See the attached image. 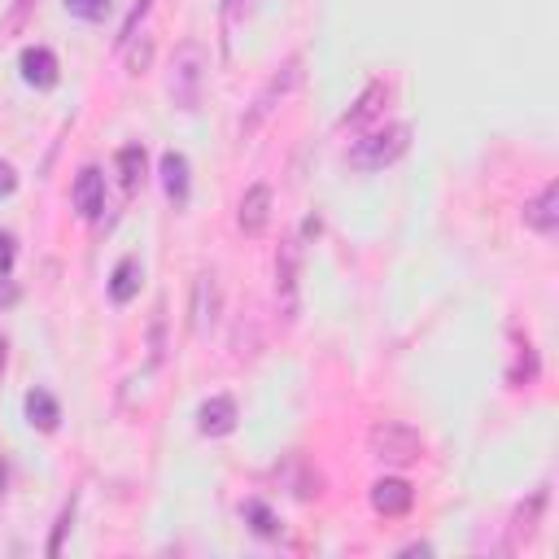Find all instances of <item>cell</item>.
<instances>
[{"label":"cell","instance_id":"obj_1","mask_svg":"<svg viewBox=\"0 0 559 559\" xmlns=\"http://www.w3.org/2000/svg\"><path fill=\"white\" fill-rule=\"evenodd\" d=\"M201 83H206V49H201L197 40H184L180 49H175L171 79H166L171 101L180 105V110H197L201 105Z\"/></svg>","mask_w":559,"mask_h":559},{"label":"cell","instance_id":"obj_2","mask_svg":"<svg viewBox=\"0 0 559 559\" xmlns=\"http://www.w3.org/2000/svg\"><path fill=\"white\" fill-rule=\"evenodd\" d=\"M407 145H411V127L389 123V127H380V132L363 136L359 145L350 149V166L354 171H385L389 162H398L402 153H407Z\"/></svg>","mask_w":559,"mask_h":559},{"label":"cell","instance_id":"obj_3","mask_svg":"<svg viewBox=\"0 0 559 559\" xmlns=\"http://www.w3.org/2000/svg\"><path fill=\"white\" fill-rule=\"evenodd\" d=\"M367 446H372V455L380 463H415L424 455V437L415 433L411 424H402V420L376 424L372 437H367Z\"/></svg>","mask_w":559,"mask_h":559},{"label":"cell","instance_id":"obj_4","mask_svg":"<svg viewBox=\"0 0 559 559\" xmlns=\"http://www.w3.org/2000/svg\"><path fill=\"white\" fill-rule=\"evenodd\" d=\"M297 79H302V57H289V62H284L276 75L267 79V88L254 97V110H249V118H245V132H258V127H263V118L297 88Z\"/></svg>","mask_w":559,"mask_h":559},{"label":"cell","instance_id":"obj_5","mask_svg":"<svg viewBox=\"0 0 559 559\" xmlns=\"http://www.w3.org/2000/svg\"><path fill=\"white\" fill-rule=\"evenodd\" d=\"M525 228L546 236V241H555V232H559V184L555 180L533 201H525Z\"/></svg>","mask_w":559,"mask_h":559},{"label":"cell","instance_id":"obj_6","mask_svg":"<svg viewBox=\"0 0 559 559\" xmlns=\"http://www.w3.org/2000/svg\"><path fill=\"white\" fill-rule=\"evenodd\" d=\"M214 319H219V280L210 276H197V284H193V337H206V332L214 328Z\"/></svg>","mask_w":559,"mask_h":559},{"label":"cell","instance_id":"obj_7","mask_svg":"<svg viewBox=\"0 0 559 559\" xmlns=\"http://www.w3.org/2000/svg\"><path fill=\"white\" fill-rule=\"evenodd\" d=\"M297 267H302V245H297V236H289L276 254V293H280L284 311L297 306Z\"/></svg>","mask_w":559,"mask_h":559},{"label":"cell","instance_id":"obj_8","mask_svg":"<svg viewBox=\"0 0 559 559\" xmlns=\"http://www.w3.org/2000/svg\"><path fill=\"white\" fill-rule=\"evenodd\" d=\"M236 223H241L245 236H263V232H267V223H271V188H267V184H254V188H249V193L241 197Z\"/></svg>","mask_w":559,"mask_h":559},{"label":"cell","instance_id":"obj_9","mask_svg":"<svg viewBox=\"0 0 559 559\" xmlns=\"http://www.w3.org/2000/svg\"><path fill=\"white\" fill-rule=\"evenodd\" d=\"M411 503H415V494L402 477H380L372 485V507L380 511V516H407Z\"/></svg>","mask_w":559,"mask_h":559},{"label":"cell","instance_id":"obj_10","mask_svg":"<svg viewBox=\"0 0 559 559\" xmlns=\"http://www.w3.org/2000/svg\"><path fill=\"white\" fill-rule=\"evenodd\" d=\"M236 428V402L232 398H210L197 407V433L201 437H228Z\"/></svg>","mask_w":559,"mask_h":559},{"label":"cell","instance_id":"obj_11","mask_svg":"<svg viewBox=\"0 0 559 559\" xmlns=\"http://www.w3.org/2000/svg\"><path fill=\"white\" fill-rule=\"evenodd\" d=\"M105 206V180L97 166H83L79 180H75V210L83 214V219H97Z\"/></svg>","mask_w":559,"mask_h":559},{"label":"cell","instance_id":"obj_12","mask_svg":"<svg viewBox=\"0 0 559 559\" xmlns=\"http://www.w3.org/2000/svg\"><path fill=\"white\" fill-rule=\"evenodd\" d=\"M385 101H389V83H385V79L367 83L363 97L354 101V110L341 114V127H363V123H372V118H376L380 110H385Z\"/></svg>","mask_w":559,"mask_h":559},{"label":"cell","instance_id":"obj_13","mask_svg":"<svg viewBox=\"0 0 559 559\" xmlns=\"http://www.w3.org/2000/svg\"><path fill=\"white\" fill-rule=\"evenodd\" d=\"M18 66H22V79L31 83V88H53L57 83V57L49 53V49H22V57H18Z\"/></svg>","mask_w":559,"mask_h":559},{"label":"cell","instance_id":"obj_14","mask_svg":"<svg viewBox=\"0 0 559 559\" xmlns=\"http://www.w3.org/2000/svg\"><path fill=\"white\" fill-rule=\"evenodd\" d=\"M162 188H166V197L175 201V206H184L188 201V158L184 153H162Z\"/></svg>","mask_w":559,"mask_h":559},{"label":"cell","instance_id":"obj_15","mask_svg":"<svg viewBox=\"0 0 559 559\" xmlns=\"http://www.w3.org/2000/svg\"><path fill=\"white\" fill-rule=\"evenodd\" d=\"M27 420H31V428H40V433H53V428L62 424V407H57V398L49 389H31L27 394Z\"/></svg>","mask_w":559,"mask_h":559},{"label":"cell","instance_id":"obj_16","mask_svg":"<svg viewBox=\"0 0 559 559\" xmlns=\"http://www.w3.org/2000/svg\"><path fill=\"white\" fill-rule=\"evenodd\" d=\"M145 171H149V158H145V145H127L118 149V175H123V188L136 193L145 184Z\"/></svg>","mask_w":559,"mask_h":559},{"label":"cell","instance_id":"obj_17","mask_svg":"<svg viewBox=\"0 0 559 559\" xmlns=\"http://www.w3.org/2000/svg\"><path fill=\"white\" fill-rule=\"evenodd\" d=\"M136 293H140V263L136 258H123V263L114 267V276H110V297L118 306H127Z\"/></svg>","mask_w":559,"mask_h":559},{"label":"cell","instance_id":"obj_18","mask_svg":"<svg viewBox=\"0 0 559 559\" xmlns=\"http://www.w3.org/2000/svg\"><path fill=\"white\" fill-rule=\"evenodd\" d=\"M542 507H546V485L538 494L529 498L525 507L516 511V525H511V546H520V542H529L533 533H538V516H542Z\"/></svg>","mask_w":559,"mask_h":559},{"label":"cell","instance_id":"obj_19","mask_svg":"<svg viewBox=\"0 0 559 559\" xmlns=\"http://www.w3.org/2000/svg\"><path fill=\"white\" fill-rule=\"evenodd\" d=\"M245 520H249V529H254L258 538H276V533H280L276 516H271V507L258 503V498H249V503H245Z\"/></svg>","mask_w":559,"mask_h":559},{"label":"cell","instance_id":"obj_20","mask_svg":"<svg viewBox=\"0 0 559 559\" xmlns=\"http://www.w3.org/2000/svg\"><path fill=\"white\" fill-rule=\"evenodd\" d=\"M66 9L83 22H97V18L110 14V0H66Z\"/></svg>","mask_w":559,"mask_h":559},{"label":"cell","instance_id":"obj_21","mask_svg":"<svg viewBox=\"0 0 559 559\" xmlns=\"http://www.w3.org/2000/svg\"><path fill=\"white\" fill-rule=\"evenodd\" d=\"M70 520H75V503H70L62 511V520H57V529H53V542H49V555H62V542H66V529H70Z\"/></svg>","mask_w":559,"mask_h":559},{"label":"cell","instance_id":"obj_22","mask_svg":"<svg viewBox=\"0 0 559 559\" xmlns=\"http://www.w3.org/2000/svg\"><path fill=\"white\" fill-rule=\"evenodd\" d=\"M149 14V0H136V9H132V18H127L123 22V31H118V44H127V40H132V35H136V22L140 18H145Z\"/></svg>","mask_w":559,"mask_h":559},{"label":"cell","instance_id":"obj_23","mask_svg":"<svg viewBox=\"0 0 559 559\" xmlns=\"http://www.w3.org/2000/svg\"><path fill=\"white\" fill-rule=\"evenodd\" d=\"M14 258H18V249H14V236H9V232H0V276H9V267H14Z\"/></svg>","mask_w":559,"mask_h":559},{"label":"cell","instance_id":"obj_24","mask_svg":"<svg viewBox=\"0 0 559 559\" xmlns=\"http://www.w3.org/2000/svg\"><path fill=\"white\" fill-rule=\"evenodd\" d=\"M18 188V175H14V166L9 162H0V197H9Z\"/></svg>","mask_w":559,"mask_h":559},{"label":"cell","instance_id":"obj_25","mask_svg":"<svg viewBox=\"0 0 559 559\" xmlns=\"http://www.w3.org/2000/svg\"><path fill=\"white\" fill-rule=\"evenodd\" d=\"M9 302H18V289L14 284H0V306H9Z\"/></svg>","mask_w":559,"mask_h":559},{"label":"cell","instance_id":"obj_26","mask_svg":"<svg viewBox=\"0 0 559 559\" xmlns=\"http://www.w3.org/2000/svg\"><path fill=\"white\" fill-rule=\"evenodd\" d=\"M236 9H241V0H223V14H228V18L236 14Z\"/></svg>","mask_w":559,"mask_h":559},{"label":"cell","instance_id":"obj_27","mask_svg":"<svg viewBox=\"0 0 559 559\" xmlns=\"http://www.w3.org/2000/svg\"><path fill=\"white\" fill-rule=\"evenodd\" d=\"M0 498H5V459H0Z\"/></svg>","mask_w":559,"mask_h":559},{"label":"cell","instance_id":"obj_28","mask_svg":"<svg viewBox=\"0 0 559 559\" xmlns=\"http://www.w3.org/2000/svg\"><path fill=\"white\" fill-rule=\"evenodd\" d=\"M5 350H9V346H5V337H0V367H5Z\"/></svg>","mask_w":559,"mask_h":559}]
</instances>
